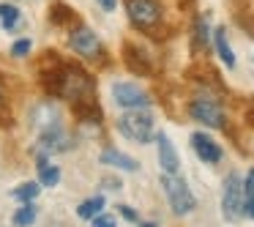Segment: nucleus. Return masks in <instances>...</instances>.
<instances>
[{
  "mask_svg": "<svg viewBox=\"0 0 254 227\" xmlns=\"http://www.w3.org/2000/svg\"><path fill=\"white\" fill-rule=\"evenodd\" d=\"M118 132L134 143H148L153 134V118L145 110H126L118 118Z\"/></svg>",
  "mask_w": 254,
  "mask_h": 227,
  "instance_id": "nucleus-1",
  "label": "nucleus"
},
{
  "mask_svg": "<svg viewBox=\"0 0 254 227\" xmlns=\"http://www.w3.org/2000/svg\"><path fill=\"white\" fill-rule=\"evenodd\" d=\"M161 183H164V192H167V200H170L172 211H175L178 216L191 214L194 205H197V200H194L189 183L183 181L181 175H164V178H161Z\"/></svg>",
  "mask_w": 254,
  "mask_h": 227,
  "instance_id": "nucleus-2",
  "label": "nucleus"
},
{
  "mask_svg": "<svg viewBox=\"0 0 254 227\" xmlns=\"http://www.w3.org/2000/svg\"><path fill=\"white\" fill-rule=\"evenodd\" d=\"M243 203H246V194H243V183L238 178V172H230L224 181V194H221V214L227 222H238L243 216Z\"/></svg>",
  "mask_w": 254,
  "mask_h": 227,
  "instance_id": "nucleus-3",
  "label": "nucleus"
},
{
  "mask_svg": "<svg viewBox=\"0 0 254 227\" xmlns=\"http://www.w3.org/2000/svg\"><path fill=\"white\" fill-rule=\"evenodd\" d=\"M189 112H191L194 121L205 123V126H210V129H224V112H221V104H219V101H216L210 93L197 96V99L191 101V107H189Z\"/></svg>",
  "mask_w": 254,
  "mask_h": 227,
  "instance_id": "nucleus-4",
  "label": "nucleus"
},
{
  "mask_svg": "<svg viewBox=\"0 0 254 227\" xmlns=\"http://www.w3.org/2000/svg\"><path fill=\"white\" fill-rule=\"evenodd\" d=\"M126 11H128V19L142 30L156 28L161 19V6L156 0H126Z\"/></svg>",
  "mask_w": 254,
  "mask_h": 227,
  "instance_id": "nucleus-5",
  "label": "nucleus"
},
{
  "mask_svg": "<svg viewBox=\"0 0 254 227\" xmlns=\"http://www.w3.org/2000/svg\"><path fill=\"white\" fill-rule=\"evenodd\" d=\"M112 99L123 110H148L150 107V96L134 82H115L112 85Z\"/></svg>",
  "mask_w": 254,
  "mask_h": 227,
  "instance_id": "nucleus-6",
  "label": "nucleus"
},
{
  "mask_svg": "<svg viewBox=\"0 0 254 227\" xmlns=\"http://www.w3.org/2000/svg\"><path fill=\"white\" fill-rule=\"evenodd\" d=\"M68 44H71V50L77 52V55L88 58V61L101 58V41L90 28H77L71 33V39H68Z\"/></svg>",
  "mask_w": 254,
  "mask_h": 227,
  "instance_id": "nucleus-7",
  "label": "nucleus"
},
{
  "mask_svg": "<svg viewBox=\"0 0 254 227\" xmlns=\"http://www.w3.org/2000/svg\"><path fill=\"white\" fill-rule=\"evenodd\" d=\"M191 148L197 151V156L202 161H208V164H216V161L221 159L219 143H216V140H210L208 134H202V132H194L191 134Z\"/></svg>",
  "mask_w": 254,
  "mask_h": 227,
  "instance_id": "nucleus-8",
  "label": "nucleus"
},
{
  "mask_svg": "<svg viewBox=\"0 0 254 227\" xmlns=\"http://www.w3.org/2000/svg\"><path fill=\"white\" fill-rule=\"evenodd\" d=\"M39 145H41V151H44V153H61V151L68 148V137H66V132H63V129L55 123V126H50V129H44V132H41Z\"/></svg>",
  "mask_w": 254,
  "mask_h": 227,
  "instance_id": "nucleus-9",
  "label": "nucleus"
},
{
  "mask_svg": "<svg viewBox=\"0 0 254 227\" xmlns=\"http://www.w3.org/2000/svg\"><path fill=\"white\" fill-rule=\"evenodd\" d=\"M156 143H159V161H161V167H164V172L167 175H178L181 161H178V151L172 148L170 137H167V134H159Z\"/></svg>",
  "mask_w": 254,
  "mask_h": 227,
  "instance_id": "nucleus-10",
  "label": "nucleus"
},
{
  "mask_svg": "<svg viewBox=\"0 0 254 227\" xmlns=\"http://www.w3.org/2000/svg\"><path fill=\"white\" fill-rule=\"evenodd\" d=\"M213 44H216V52H219L221 63H224L227 69H235V55H232V50H230V41H227V30L224 28L213 30Z\"/></svg>",
  "mask_w": 254,
  "mask_h": 227,
  "instance_id": "nucleus-11",
  "label": "nucleus"
},
{
  "mask_svg": "<svg viewBox=\"0 0 254 227\" xmlns=\"http://www.w3.org/2000/svg\"><path fill=\"white\" fill-rule=\"evenodd\" d=\"M101 161H104V164H112V167H121V170H128V172H134V170L139 167L137 161L131 159V156L121 153V151H115V148L101 151Z\"/></svg>",
  "mask_w": 254,
  "mask_h": 227,
  "instance_id": "nucleus-12",
  "label": "nucleus"
},
{
  "mask_svg": "<svg viewBox=\"0 0 254 227\" xmlns=\"http://www.w3.org/2000/svg\"><path fill=\"white\" fill-rule=\"evenodd\" d=\"M101 208H104V197H90L77 208V214L82 216V219H96V216L101 214Z\"/></svg>",
  "mask_w": 254,
  "mask_h": 227,
  "instance_id": "nucleus-13",
  "label": "nucleus"
},
{
  "mask_svg": "<svg viewBox=\"0 0 254 227\" xmlns=\"http://www.w3.org/2000/svg\"><path fill=\"white\" fill-rule=\"evenodd\" d=\"M33 219H36V205L33 203H22L17 208V214H14V225H17V227L33 225Z\"/></svg>",
  "mask_w": 254,
  "mask_h": 227,
  "instance_id": "nucleus-14",
  "label": "nucleus"
},
{
  "mask_svg": "<svg viewBox=\"0 0 254 227\" xmlns=\"http://www.w3.org/2000/svg\"><path fill=\"white\" fill-rule=\"evenodd\" d=\"M139 52H142V50H134V47H126V63H128V66H131L137 74H145V72H148V63H145L142 58H139Z\"/></svg>",
  "mask_w": 254,
  "mask_h": 227,
  "instance_id": "nucleus-15",
  "label": "nucleus"
},
{
  "mask_svg": "<svg viewBox=\"0 0 254 227\" xmlns=\"http://www.w3.org/2000/svg\"><path fill=\"white\" fill-rule=\"evenodd\" d=\"M0 19H3V28H6V30H11L14 25L19 22V8L6 6V3H3V6H0Z\"/></svg>",
  "mask_w": 254,
  "mask_h": 227,
  "instance_id": "nucleus-16",
  "label": "nucleus"
},
{
  "mask_svg": "<svg viewBox=\"0 0 254 227\" xmlns=\"http://www.w3.org/2000/svg\"><path fill=\"white\" fill-rule=\"evenodd\" d=\"M39 183H22V186L19 189H14V197L17 200H22V203H30V200L36 197V194H39Z\"/></svg>",
  "mask_w": 254,
  "mask_h": 227,
  "instance_id": "nucleus-17",
  "label": "nucleus"
},
{
  "mask_svg": "<svg viewBox=\"0 0 254 227\" xmlns=\"http://www.w3.org/2000/svg\"><path fill=\"white\" fill-rule=\"evenodd\" d=\"M39 172H41V183L44 186H58V181H61V170L58 167H44Z\"/></svg>",
  "mask_w": 254,
  "mask_h": 227,
  "instance_id": "nucleus-18",
  "label": "nucleus"
},
{
  "mask_svg": "<svg viewBox=\"0 0 254 227\" xmlns=\"http://www.w3.org/2000/svg\"><path fill=\"white\" fill-rule=\"evenodd\" d=\"M28 50H30V41H28V39H22V41H17V44H14V47H11V52H14V55H17V58H22V55H28Z\"/></svg>",
  "mask_w": 254,
  "mask_h": 227,
  "instance_id": "nucleus-19",
  "label": "nucleus"
},
{
  "mask_svg": "<svg viewBox=\"0 0 254 227\" xmlns=\"http://www.w3.org/2000/svg\"><path fill=\"white\" fill-rule=\"evenodd\" d=\"M93 227H115V216H96Z\"/></svg>",
  "mask_w": 254,
  "mask_h": 227,
  "instance_id": "nucleus-20",
  "label": "nucleus"
},
{
  "mask_svg": "<svg viewBox=\"0 0 254 227\" xmlns=\"http://www.w3.org/2000/svg\"><path fill=\"white\" fill-rule=\"evenodd\" d=\"M197 39L202 41V44L208 41V25H205V19H199V22H197Z\"/></svg>",
  "mask_w": 254,
  "mask_h": 227,
  "instance_id": "nucleus-21",
  "label": "nucleus"
},
{
  "mask_svg": "<svg viewBox=\"0 0 254 227\" xmlns=\"http://www.w3.org/2000/svg\"><path fill=\"white\" fill-rule=\"evenodd\" d=\"M243 216H254V194H249L243 203Z\"/></svg>",
  "mask_w": 254,
  "mask_h": 227,
  "instance_id": "nucleus-22",
  "label": "nucleus"
},
{
  "mask_svg": "<svg viewBox=\"0 0 254 227\" xmlns=\"http://www.w3.org/2000/svg\"><path fill=\"white\" fill-rule=\"evenodd\" d=\"M243 189H246V192H254V167L249 170V175H246V183H243Z\"/></svg>",
  "mask_w": 254,
  "mask_h": 227,
  "instance_id": "nucleus-23",
  "label": "nucleus"
},
{
  "mask_svg": "<svg viewBox=\"0 0 254 227\" xmlns=\"http://www.w3.org/2000/svg\"><path fill=\"white\" fill-rule=\"evenodd\" d=\"M121 214L126 216V219H131V222H137V211H131L128 205H121Z\"/></svg>",
  "mask_w": 254,
  "mask_h": 227,
  "instance_id": "nucleus-24",
  "label": "nucleus"
},
{
  "mask_svg": "<svg viewBox=\"0 0 254 227\" xmlns=\"http://www.w3.org/2000/svg\"><path fill=\"white\" fill-rule=\"evenodd\" d=\"M99 6L104 8V11H115V6H118V0H99Z\"/></svg>",
  "mask_w": 254,
  "mask_h": 227,
  "instance_id": "nucleus-25",
  "label": "nucleus"
},
{
  "mask_svg": "<svg viewBox=\"0 0 254 227\" xmlns=\"http://www.w3.org/2000/svg\"><path fill=\"white\" fill-rule=\"evenodd\" d=\"M104 186H110V189H115V192H118V189H121V181H118V178H107Z\"/></svg>",
  "mask_w": 254,
  "mask_h": 227,
  "instance_id": "nucleus-26",
  "label": "nucleus"
},
{
  "mask_svg": "<svg viewBox=\"0 0 254 227\" xmlns=\"http://www.w3.org/2000/svg\"><path fill=\"white\" fill-rule=\"evenodd\" d=\"M142 227H156V222H145V225Z\"/></svg>",
  "mask_w": 254,
  "mask_h": 227,
  "instance_id": "nucleus-27",
  "label": "nucleus"
},
{
  "mask_svg": "<svg viewBox=\"0 0 254 227\" xmlns=\"http://www.w3.org/2000/svg\"><path fill=\"white\" fill-rule=\"evenodd\" d=\"M0 104H3V93H0Z\"/></svg>",
  "mask_w": 254,
  "mask_h": 227,
  "instance_id": "nucleus-28",
  "label": "nucleus"
}]
</instances>
